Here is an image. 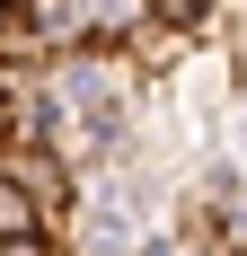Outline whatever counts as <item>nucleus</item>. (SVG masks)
I'll return each instance as SVG.
<instances>
[{
  "mask_svg": "<svg viewBox=\"0 0 247 256\" xmlns=\"http://www.w3.org/2000/svg\"><path fill=\"white\" fill-rule=\"evenodd\" d=\"M0 177L36 204V230H44V238L71 230V212H80V168L53 150V142H0Z\"/></svg>",
  "mask_w": 247,
  "mask_h": 256,
  "instance_id": "nucleus-1",
  "label": "nucleus"
},
{
  "mask_svg": "<svg viewBox=\"0 0 247 256\" xmlns=\"http://www.w3.org/2000/svg\"><path fill=\"white\" fill-rule=\"evenodd\" d=\"M150 18H159V26H176V36H194V44H212L221 0H150Z\"/></svg>",
  "mask_w": 247,
  "mask_h": 256,
  "instance_id": "nucleus-3",
  "label": "nucleus"
},
{
  "mask_svg": "<svg viewBox=\"0 0 247 256\" xmlns=\"http://www.w3.org/2000/svg\"><path fill=\"white\" fill-rule=\"evenodd\" d=\"M0 256H53V248H44V238H9Z\"/></svg>",
  "mask_w": 247,
  "mask_h": 256,
  "instance_id": "nucleus-5",
  "label": "nucleus"
},
{
  "mask_svg": "<svg viewBox=\"0 0 247 256\" xmlns=\"http://www.w3.org/2000/svg\"><path fill=\"white\" fill-rule=\"evenodd\" d=\"M18 53H36V44H26V9L0 0V62H18Z\"/></svg>",
  "mask_w": 247,
  "mask_h": 256,
  "instance_id": "nucleus-4",
  "label": "nucleus"
},
{
  "mask_svg": "<svg viewBox=\"0 0 247 256\" xmlns=\"http://www.w3.org/2000/svg\"><path fill=\"white\" fill-rule=\"evenodd\" d=\"M0 142H9V106H0Z\"/></svg>",
  "mask_w": 247,
  "mask_h": 256,
  "instance_id": "nucleus-6",
  "label": "nucleus"
},
{
  "mask_svg": "<svg viewBox=\"0 0 247 256\" xmlns=\"http://www.w3.org/2000/svg\"><path fill=\"white\" fill-rule=\"evenodd\" d=\"M212 62L230 71V88H247V0H221V26H212Z\"/></svg>",
  "mask_w": 247,
  "mask_h": 256,
  "instance_id": "nucleus-2",
  "label": "nucleus"
}]
</instances>
